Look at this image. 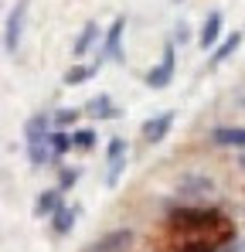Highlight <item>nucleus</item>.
Wrapping results in <instances>:
<instances>
[{
  "label": "nucleus",
  "mask_w": 245,
  "mask_h": 252,
  "mask_svg": "<svg viewBox=\"0 0 245 252\" xmlns=\"http://www.w3.org/2000/svg\"><path fill=\"white\" fill-rule=\"evenodd\" d=\"M174 239V252H235V239L228 221L214 208H177L167 218Z\"/></svg>",
  "instance_id": "obj_1"
},
{
  "label": "nucleus",
  "mask_w": 245,
  "mask_h": 252,
  "mask_svg": "<svg viewBox=\"0 0 245 252\" xmlns=\"http://www.w3.org/2000/svg\"><path fill=\"white\" fill-rule=\"evenodd\" d=\"M28 7H31V0H17L14 10L7 14V24H3V51H7V55H17V48H21L24 21H28Z\"/></svg>",
  "instance_id": "obj_2"
},
{
  "label": "nucleus",
  "mask_w": 245,
  "mask_h": 252,
  "mask_svg": "<svg viewBox=\"0 0 245 252\" xmlns=\"http://www.w3.org/2000/svg\"><path fill=\"white\" fill-rule=\"evenodd\" d=\"M174 62H177V51H174V44H163V55L160 62L147 72V79L143 82L150 85V89H167V85L174 82Z\"/></svg>",
  "instance_id": "obj_3"
},
{
  "label": "nucleus",
  "mask_w": 245,
  "mask_h": 252,
  "mask_svg": "<svg viewBox=\"0 0 245 252\" xmlns=\"http://www.w3.org/2000/svg\"><path fill=\"white\" fill-rule=\"evenodd\" d=\"M122 28H126V21L116 17L113 24H109V31L102 34V48H99V55H95V62H122Z\"/></svg>",
  "instance_id": "obj_4"
},
{
  "label": "nucleus",
  "mask_w": 245,
  "mask_h": 252,
  "mask_svg": "<svg viewBox=\"0 0 245 252\" xmlns=\"http://www.w3.org/2000/svg\"><path fill=\"white\" fill-rule=\"evenodd\" d=\"M129 242H133V232L129 228H113V232L99 235L95 242H89L82 252H126Z\"/></svg>",
  "instance_id": "obj_5"
},
{
  "label": "nucleus",
  "mask_w": 245,
  "mask_h": 252,
  "mask_svg": "<svg viewBox=\"0 0 245 252\" xmlns=\"http://www.w3.org/2000/svg\"><path fill=\"white\" fill-rule=\"evenodd\" d=\"M221 28H225L221 10H211V14L204 17V24H201V34H198V44H201L204 51H214V48L221 44Z\"/></svg>",
  "instance_id": "obj_6"
},
{
  "label": "nucleus",
  "mask_w": 245,
  "mask_h": 252,
  "mask_svg": "<svg viewBox=\"0 0 245 252\" xmlns=\"http://www.w3.org/2000/svg\"><path fill=\"white\" fill-rule=\"evenodd\" d=\"M208 143L228 147V150H245V126H214L208 133Z\"/></svg>",
  "instance_id": "obj_7"
},
{
  "label": "nucleus",
  "mask_w": 245,
  "mask_h": 252,
  "mask_svg": "<svg viewBox=\"0 0 245 252\" xmlns=\"http://www.w3.org/2000/svg\"><path fill=\"white\" fill-rule=\"evenodd\" d=\"M170 126H174V113H170V109H163V113H157L153 120H147L140 133H143V140H147V143H163V140H167V133H170Z\"/></svg>",
  "instance_id": "obj_8"
},
{
  "label": "nucleus",
  "mask_w": 245,
  "mask_h": 252,
  "mask_svg": "<svg viewBox=\"0 0 245 252\" xmlns=\"http://www.w3.org/2000/svg\"><path fill=\"white\" fill-rule=\"evenodd\" d=\"M126 140L122 136H113L109 140V150H106V157H109V174H106V184H116L122 174V164H126Z\"/></svg>",
  "instance_id": "obj_9"
},
{
  "label": "nucleus",
  "mask_w": 245,
  "mask_h": 252,
  "mask_svg": "<svg viewBox=\"0 0 245 252\" xmlns=\"http://www.w3.org/2000/svg\"><path fill=\"white\" fill-rule=\"evenodd\" d=\"M242 41H245V31L225 34V38H221V44H218V48H214V51L208 55V68H218L221 62H228V58H232V55L239 51V44H242Z\"/></svg>",
  "instance_id": "obj_10"
},
{
  "label": "nucleus",
  "mask_w": 245,
  "mask_h": 252,
  "mask_svg": "<svg viewBox=\"0 0 245 252\" xmlns=\"http://www.w3.org/2000/svg\"><path fill=\"white\" fill-rule=\"evenodd\" d=\"M99 34H106V31H99V24H95V21H85V24H82V31H79V38L72 41V55H75V58L89 55V48L99 41Z\"/></svg>",
  "instance_id": "obj_11"
},
{
  "label": "nucleus",
  "mask_w": 245,
  "mask_h": 252,
  "mask_svg": "<svg viewBox=\"0 0 245 252\" xmlns=\"http://www.w3.org/2000/svg\"><path fill=\"white\" fill-rule=\"evenodd\" d=\"M61 205H65V201H61V191H58V188H48V191H41L38 201H34V215H38V218H51Z\"/></svg>",
  "instance_id": "obj_12"
},
{
  "label": "nucleus",
  "mask_w": 245,
  "mask_h": 252,
  "mask_svg": "<svg viewBox=\"0 0 245 252\" xmlns=\"http://www.w3.org/2000/svg\"><path fill=\"white\" fill-rule=\"evenodd\" d=\"M51 136V133H48ZM48 136H31L28 140V160L41 167V164H48V160H55V154H51V143H48Z\"/></svg>",
  "instance_id": "obj_13"
},
{
  "label": "nucleus",
  "mask_w": 245,
  "mask_h": 252,
  "mask_svg": "<svg viewBox=\"0 0 245 252\" xmlns=\"http://www.w3.org/2000/svg\"><path fill=\"white\" fill-rule=\"evenodd\" d=\"M85 113H95L99 120H116V116H120V109H116V102H113L109 95H95V99H89V102H85Z\"/></svg>",
  "instance_id": "obj_14"
},
{
  "label": "nucleus",
  "mask_w": 245,
  "mask_h": 252,
  "mask_svg": "<svg viewBox=\"0 0 245 252\" xmlns=\"http://www.w3.org/2000/svg\"><path fill=\"white\" fill-rule=\"evenodd\" d=\"M99 68H102V62H92V65H72V68L61 75V82H65V85H82V82H89Z\"/></svg>",
  "instance_id": "obj_15"
},
{
  "label": "nucleus",
  "mask_w": 245,
  "mask_h": 252,
  "mask_svg": "<svg viewBox=\"0 0 245 252\" xmlns=\"http://www.w3.org/2000/svg\"><path fill=\"white\" fill-rule=\"evenodd\" d=\"M72 225H75V208H72V205H61V208L51 215V232H55V235H68Z\"/></svg>",
  "instance_id": "obj_16"
},
{
  "label": "nucleus",
  "mask_w": 245,
  "mask_h": 252,
  "mask_svg": "<svg viewBox=\"0 0 245 252\" xmlns=\"http://www.w3.org/2000/svg\"><path fill=\"white\" fill-rule=\"evenodd\" d=\"M48 143H51V154H55V157H61V154H68V150H72V133H65V129H51Z\"/></svg>",
  "instance_id": "obj_17"
},
{
  "label": "nucleus",
  "mask_w": 245,
  "mask_h": 252,
  "mask_svg": "<svg viewBox=\"0 0 245 252\" xmlns=\"http://www.w3.org/2000/svg\"><path fill=\"white\" fill-rule=\"evenodd\" d=\"M82 116V109H58V113H51V123L58 126V129H65L68 123H75Z\"/></svg>",
  "instance_id": "obj_18"
},
{
  "label": "nucleus",
  "mask_w": 245,
  "mask_h": 252,
  "mask_svg": "<svg viewBox=\"0 0 245 252\" xmlns=\"http://www.w3.org/2000/svg\"><path fill=\"white\" fill-rule=\"evenodd\" d=\"M72 147L92 150V147H95V133H92V129H75V133H72Z\"/></svg>",
  "instance_id": "obj_19"
},
{
  "label": "nucleus",
  "mask_w": 245,
  "mask_h": 252,
  "mask_svg": "<svg viewBox=\"0 0 245 252\" xmlns=\"http://www.w3.org/2000/svg\"><path fill=\"white\" fill-rule=\"evenodd\" d=\"M82 170L79 167H61V177H58V191H68L72 184H79Z\"/></svg>",
  "instance_id": "obj_20"
},
{
  "label": "nucleus",
  "mask_w": 245,
  "mask_h": 252,
  "mask_svg": "<svg viewBox=\"0 0 245 252\" xmlns=\"http://www.w3.org/2000/svg\"><path fill=\"white\" fill-rule=\"evenodd\" d=\"M177 41H181V44L187 41V24H181V28H177Z\"/></svg>",
  "instance_id": "obj_21"
},
{
  "label": "nucleus",
  "mask_w": 245,
  "mask_h": 252,
  "mask_svg": "<svg viewBox=\"0 0 245 252\" xmlns=\"http://www.w3.org/2000/svg\"><path fill=\"white\" fill-rule=\"evenodd\" d=\"M239 167H242V170H245V154H242V157H239Z\"/></svg>",
  "instance_id": "obj_22"
}]
</instances>
